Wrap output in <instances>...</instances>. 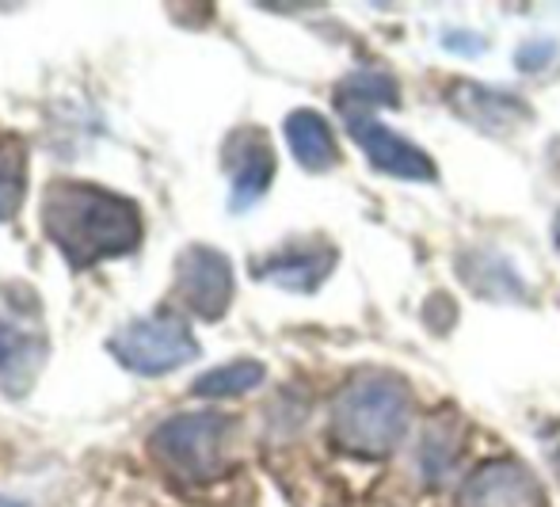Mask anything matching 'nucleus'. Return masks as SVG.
<instances>
[{"label":"nucleus","instance_id":"nucleus-6","mask_svg":"<svg viewBox=\"0 0 560 507\" xmlns=\"http://www.w3.org/2000/svg\"><path fill=\"white\" fill-rule=\"evenodd\" d=\"M46 332L20 306H0V390L27 393L46 362Z\"/></svg>","mask_w":560,"mask_h":507},{"label":"nucleus","instance_id":"nucleus-10","mask_svg":"<svg viewBox=\"0 0 560 507\" xmlns=\"http://www.w3.org/2000/svg\"><path fill=\"white\" fill-rule=\"evenodd\" d=\"M332 267H336V252L328 244H294V249L264 260L259 279H267L271 287L294 290V295H313L332 275Z\"/></svg>","mask_w":560,"mask_h":507},{"label":"nucleus","instance_id":"nucleus-15","mask_svg":"<svg viewBox=\"0 0 560 507\" xmlns=\"http://www.w3.org/2000/svg\"><path fill=\"white\" fill-rule=\"evenodd\" d=\"M0 507H23L20 500H4V496H0Z\"/></svg>","mask_w":560,"mask_h":507},{"label":"nucleus","instance_id":"nucleus-4","mask_svg":"<svg viewBox=\"0 0 560 507\" xmlns=\"http://www.w3.org/2000/svg\"><path fill=\"white\" fill-rule=\"evenodd\" d=\"M112 355L133 375H172V370L187 367L199 355V339L191 336V324L176 313H153L138 316V321L122 324L112 339H107Z\"/></svg>","mask_w":560,"mask_h":507},{"label":"nucleus","instance_id":"nucleus-12","mask_svg":"<svg viewBox=\"0 0 560 507\" xmlns=\"http://www.w3.org/2000/svg\"><path fill=\"white\" fill-rule=\"evenodd\" d=\"M397 96V81L385 73H354L339 84L336 103L343 111V118H362V115H374L377 107H393Z\"/></svg>","mask_w":560,"mask_h":507},{"label":"nucleus","instance_id":"nucleus-7","mask_svg":"<svg viewBox=\"0 0 560 507\" xmlns=\"http://www.w3.org/2000/svg\"><path fill=\"white\" fill-rule=\"evenodd\" d=\"M541 485L534 477L530 465L515 462V458H492V462L477 465L465 477L457 507H541Z\"/></svg>","mask_w":560,"mask_h":507},{"label":"nucleus","instance_id":"nucleus-2","mask_svg":"<svg viewBox=\"0 0 560 507\" xmlns=\"http://www.w3.org/2000/svg\"><path fill=\"white\" fill-rule=\"evenodd\" d=\"M408 390L393 375H362L332 405V439L347 454L385 458L400 447L408 431Z\"/></svg>","mask_w":560,"mask_h":507},{"label":"nucleus","instance_id":"nucleus-11","mask_svg":"<svg viewBox=\"0 0 560 507\" xmlns=\"http://www.w3.org/2000/svg\"><path fill=\"white\" fill-rule=\"evenodd\" d=\"M287 146L294 153V161L302 164L305 172H328L339 161V146H336V134L328 126L325 115L317 111H294L287 118Z\"/></svg>","mask_w":560,"mask_h":507},{"label":"nucleus","instance_id":"nucleus-14","mask_svg":"<svg viewBox=\"0 0 560 507\" xmlns=\"http://www.w3.org/2000/svg\"><path fill=\"white\" fill-rule=\"evenodd\" d=\"M267 378L264 362L256 359H236L225 362V367H214L191 385L195 397H241V393L256 390L259 382Z\"/></svg>","mask_w":560,"mask_h":507},{"label":"nucleus","instance_id":"nucleus-13","mask_svg":"<svg viewBox=\"0 0 560 507\" xmlns=\"http://www.w3.org/2000/svg\"><path fill=\"white\" fill-rule=\"evenodd\" d=\"M27 195V146L15 134H0V221H12Z\"/></svg>","mask_w":560,"mask_h":507},{"label":"nucleus","instance_id":"nucleus-9","mask_svg":"<svg viewBox=\"0 0 560 507\" xmlns=\"http://www.w3.org/2000/svg\"><path fill=\"white\" fill-rule=\"evenodd\" d=\"M229 169H233V210H248L267 195L275 180V153L259 130H241L229 141Z\"/></svg>","mask_w":560,"mask_h":507},{"label":"nucleus","instance_id":"nucleus-3","mask_svg":"<svg viewBox=\"0 0 560 507\" xmlns=\"http://www.w3.org/2000/svg\"><path fill=\"white\" fill-rule=\"evenodd\" d=\"M233 431L236 424L222 412H191V416L164 419L149 439V447H153L156 462L176 477L214 481L229 470Z\"/></svg>","mask_w":560,"mask_h":507},{"label":"nucleus","instance_id":"nucleus-5","mask_svg":"<svg viewBox=\"0 0 560 507\" xmlns=\"http://www.w3.org/2000/svg\"><path fill=\"white\" fill-rule=\"evenodd\" d=\"M233 264L218 249L207 244H191L184 256L176 260V295L179 302L191 309L202 321H218L225 316L229 302H233Z\"/></svg>","mask_w":560,"mask_h":507},{"label":"nucleus","instance_id":"nucleus-8","mask_svg":"<svg viewBox=\"0 0 560 507\" xmlns=\"http://www.w3.org/2000/svg\"><path fill=\"white\" fill-rule=\"evenodd\" d=\"M347 130H351V138L359 141V149L366 153V161L374 164L377 172H385V176L416 180V184H431V180L439 176L435 161H431L416 141L400 138L397 130H389L385 123H377L374 115L347 118Z\"/></svg>","mask_w":560,"mask_h":507},{"label":"nucleus","instance_id":"nucleus-1","mask_svg":"<svg viewBox=\"0 0 560 507\" xmlns=\"http://www.w3.org/2000/svg\"><path fill=\"white\" fill-rule=\"evenodd\" d=\"M43 229L73 267H96L138 249L145 221L126 195L81 180H54L43 195Z\"/></svg>","mask_w":560,"mask_h":507}]
</instances>
